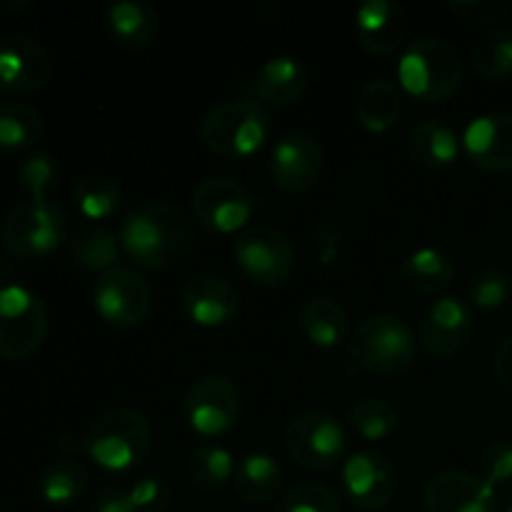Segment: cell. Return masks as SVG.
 I'll return each instance as SVG.
<instances>
[{
  "label": "cell",
  "mask_w": 512,
  "mask_h": 512,
  "mask_svg": "<svg viewBox=\"0 0 512 512\" xmlns=\"http://www.w3.org/2000/svg\"><path fill=\"white\" fill-rule=\"evenodd\" d=\"M120 243L143 268H173L193 250L195 218L175 203L140 205L120 223Z\"/></svg>",
  "instance_id": "cell-1"
},
{
  "label": "cell",
  "mask_w": 512,
  "mask_h": 512,
  "mask_svg": "<svg viewBox=\"0 0 512 512\" xmlns=\"http://www.w3.org/2000/svg\"><path fill=\"white\" fill-rule=\"evenodd\" d=\"M85 445L95 465L110 473H128L143 465L153 448L148 418L133 408H110L90 423Z\"/></svg>",
  "instance_id": "cell-2"
},
{
  "label": "cell",
  "mask_w": 512,
  "mask_h": 512,
  "mask_svg": "<svg viewBox=\"0 0 512 512\" xmlns=\"http://www.w3.org/2000/svg\"><path fill=\"white\" fill-rule=\"evenodd\" d=\"M398 80L413 98L443 103L463 83V58L448 40L423 35L405 48L398 63Z\"/></svg>",
  "instance_id": "cell-3"
},
{
  "label": "cell",
  "mask_w": 512,
  "mask_h": 512,
  "mask_svg": "<svg viewBox=\"0 0 512 512\" xmlns=\"http://www.w3.org/2000/svg\"><path fill=\"white\" fill-rule=\"evenodd\" d=\"M273 120L265 105L248 98H235L208 110L200 125V138L223 158H250L268 143Z\"/></svg>",
  "instance_id": "cell-4"
},
{
  "label": "cell",
  "mask_w": 512,
  "mask_h": 512,
  "mask_svg": "<svg viewBox=\"0 0 512 512\" xmlns=\"http://www.w3.org/2000/svg\"><path fill=\"white\" fill-rule=\"evenodd\" d=\"M350 355L368 373L398 378L413 368L415 335L400 315L373 313L350 338Z\"/></svg>",
  "instance_id": "cell-5"
},
{
  "label": "cell",
  "mask_w": 512,
  "mask_h": 512,
  "mask_svg": "<svg viewBox=\"0 0 512 512\" xmlns=\"http://www.w3.org/2000/svg\"><path fill=\"white\" fill-rule=\"evenodd\" d=\"M68 213L53 198H30L15 205L0 225V243L13 258L38 260L63 245Z\"/></svg>",
  "instance_id": "cell-6"
},
{
  "label": "cell",
  "mask_w": 512,
  "mask_h": 512,
  "mask_svg": "<svg viewBox=\"0 0 512 512\" xmlns=\"http://www.w3.org/2000/svg\"><path fill=\"white\" fill-rule=\"evenodd\" d=\"M48 335V308L38 293L23 285L0 288V358L8 363L28 360Z\"/></svg>",
  "instance_id": "cell-7"
},
{
  "label": "cell",
  "mask_w": 512,
  "mask_h": 512,
  "mask_svg": "<svg viewBox=\"0 0 512 512\" xmlns=\"http://www.w3.org/2000/svg\"><path fill=\"white\" fill-rule=\"evenodd\" d=\"M233 258L243 275L265 288H280L288 283L298 263L295 245L288 235L270 225L245 228L233 243Z\"/></svg>",
  "instance_id": "cell-8"
},
{
  "label": "cell",
  "mask_w": 512,
  "mask_h": 512,
  "mask_svg": "<svg viewBox=\"0 0 512 512\" xmlns=\"http://www.w3.org/2000/svg\"><path fill=\"white\" fill-rule=\"evenodd\" d=\"M283 445L290 460H295L300 468L328 470L343 460L348 450V433L333 415L305 410L288 423Z\"/></svg>",
  "instance_id": "cell-9"
},
{
  "label": "cell",
  "mask_w": 512,
  "mask_h": 512,
  "mask_svg": "<svg viewBox=\"0 0 512 512\" xmlns=\"http://www.w3.org/2000/svg\"><path fill=\"white\" fill-rule=\"evenodd\" d=\"M93 305L95 313L105 323L128 330L148 318L150 305H153V290L138 270L115 265L113 270L95 280Z\"/></svg>",
  "instance_id": "cell-10"
},
{
  "label": "cell",
  "mask_w": 512,
  "mask_h": 512,
  "mask_svg": "<svg viewBox=\"0 0 512 512\" xmlns=\"http://www.w3.org/2000/svg\"><path fill=\"white\" fill-rule=\"evenodd\" d=\"M190 213L195 223L210 233H235L245 228L255 213V198L240 180L215 175L193 190Z\"/></svg>",
  "instance_id": "cell-11"
},
{
  "label": "cell",
  "mask_w": 512,
  "mask_h": 512,
  "mask_svg": "<svg viewBox=\"0 0 512 512\" xmlns=\"http://www.w3.org/2000/svg\"><path fill=\"white\" fill-rule=\"evenodd\" d=\"M183 415L193 433L203 435V438H218L238 423V388L225 375H203L185 393Z\"/></svg>",
  "instance_id": "cell-12"
},
{
  "label": "cell",
  "mask_w": 512,
  "mask_h": 512,
  "mask_svg": "<svg viewBox=\"0 0 512 512\" xmlns=\"http://www.w3.org/2000/svg\"><path fill=\"white\" fill-rule=\"evenodd\" d=\"M53 60L40 40L25 33L0 38V93L33 95L48 85Z\"/></svg>",
  "instance_id": "cell-13"
},
{
  "label": "cell",
  "mask_w": 512,
  "mask_h": 512,
  "mask_svg": "<svg viewBox=\"0 0 512 512\" xmlns=\"http://www.w3.org/2000/svg\"><path fill=\"white\" fill-rule=\"evenodd\" d=\"M398 490V473L388 455L360 450L343 465V493L358 510H383Z\"/></svg>",
  "instance_id": "cell-14"
},
{
  "label": "cell",
  "mask_w": 512,
  "mask_h": 512,
  "mask_svg": "<svg viewBox=\"0 0 512 512\" xmlns=\"http://www.w3.org/2000/svg\"><path fill=\"white\" fill-rule=\"evenodd\" d=\"M475 330L473 305L463 298H440L425 310L420 320L418 338L420 345L428 350L433 358H453L468 348Z\"/></svg>",
  "instance_id": "cell-15"
},
{
  "label": "cell",
  "mask_w": 512,
  "mask_h": 512,
  "mask_svg": "<svg viewBox=\"0 0 512 512\" xmlns=\"http://www.w3.org/2000/svg\"><path fill=\"white\" fill-rule=\"evenodd\" d=\"M428 512H500V495L480 475L460 468L440 470L425 483Z\"/></svg>",
  "instance_id": "cell-16"
},
{
  "label": "cell",
  "mask_w": 512,
  "mask_h": 512,
  "mask_svg": "<svg viewBox=\"0 0 512 512\" xmlns=\"http://www.w3.org/2000/svg\"><path fill=\"white\" fill-rule=\"evenodd\" d=\"M270 178L285 193H305L323 173V148L303 130L283 135L270 150Z\"/></svg>",
  "instance_id": "cell-17"
},
{
  "label": "cell",
  "mask_w": 512,
  "mask_h": 512,
  "mask_svg": "<svg viewBox=\"0 0 512 512\" xmlns=\"http://www.w3.org/2000/svg\"><path fill=\"white\" fill-rule=\"evenodd\" d=\"M180 305L203 328L228 325L240 313V293L228 278L215 273L193 275L180 290Z\"/></svg>",
  "instance_id": "cell-18"
},
{
  "label": "cell",
  "mask_w": 512,
  "mask_h": 512,
  "mask_svg": "<svg viewBox=\"0 0 512 512\" xmlns=\"http://www.w3.org/2000/svg\"><path fill=\"white\" fill-rule=\"evenodd\" d=\"M463 150L470 163L483 173H508L512 170V113L478 115L465 128Z\"/></svg>",
  "instance_id": "cell-19"
},
{
  "label": "cell",
  "mask_w": 512,
  "mask_h": 512,
  "mask_svg": "<svg viewBox=\"0 0 512 512\" xmlns=\"http://www.w3.org/2000/svg\"><path fill=\"white\" fill-rule=\"evenodd\" d=\"M310 88V73L298 58L290 55H275L268 63L258 68V73L250 78L248 95L243 98L255 100L260 105H273V108H288L300 103Z\"/></svg>",
  "instance_id": "cell-20"
},
{
  "label": "cell",
  "mask_w": 512,
  "mask_h": 512,
  "mask_svg": "<svg viewBox=\"0 0 512 512\" xmlns=\"http://www.w3.org/2000/svg\"><path fill=\"white\" fill-rule=\"evenodd\" d=\"M408 13L390 0H368L355 13L358 43L373 55H393L408 38Z\"/></svg>",
  "instance_id": "cell-21"
},
{
  "label": "cell",
  "mask_w": 512,
  "mask_h": 512,
  "mask_svg": "<svg viewBox=\"0 0 512 512\" xmlns=\"http://www.w3.org/2000/svg\"><path fill=\"white\" fill-rule=\"evenodd\" d=\"M408 153L425 168H448L460 155V138L445 120H420L410 128Z\"/></svg>",
  "instance_id": "cell-22"
},
{
  "label": "cell",
  "mask_w": 512,
  "mask_h": 512,
  "mask_svg": "<svg viewBox=\"0 0 512 512\" xmlns=\"http://www.w3.org/2000/svg\"><path fill=\"white\" fill-rule=\"evenodd\" d=\"M235 490L250 505H268L283 490V468L268 453H250L235 468Z\"/></svg>",
  "instance_id": "cell-23"
},
{
  "label": "cell",
  "mask_w": 512,
  "mask_h": 512,
  "mask_svg": "<svg viewBox=\"0 0 512 512\" xmlns=\"http://www.w3.org/2000/svg\"><path fill=\"white\" fill-rule=\"evenodd\" d=\"M108 28L120 45L130 50H143L158 38L160 20L148 3L118 0L108 8Z\"/></svg>",
  "instance_id": "cell-24"
},
{
  "label": "cell",
  "mask_w": 512,
  "mask_h": 512,
  "mask_svg": "<svg viewBox=\"0 0 512 512\" xmlns=\"http://www.w3.org/2000/svg\"><path fill=\"white\" fill-rule=\"evenodd\" d=\"M455 265L448 255L435 248H420L408 255L400 268V280L413 293L433 298V295L445 293L453 285Z\"/></svg>",
  "instance_id": "cell-25"
},
{
  "label": "cell",
  "mask_w": 512,
  "mask_h": 512,
  "mask_svg": "<svg viewBox=\"0 0 512 512\" xmlns=\"http://www.w3.org/2000/svg\"><path fill=\"white\" fill-rule=\"evenodd\" d=\"M120 258V240L110 228L88 223L70 240V260L88 273H108Z\"/></svg>",
  "instance_id": "cell-26"
},
{
  "label": "cell",
  "mask_w": 512,
  "mask_h": 512,
  "mask_svg": "<svg viewBox=\"0 0 512 512\" xmlns=\"http://www.w3.org/2000/svg\"><path fill=\"white\" fill-rule=\"evenodd\" d=\"M300 328L318 348H338L348 335V313L333 298H310L300 308Z\"/></svg>",
  "instance_id": "cell-27"
},
{
  "label": "cell",
  "mask_w": 512,
  "mask_h": 512,
  "mask_svg": "<svg viewBox=\"0 0 512 512\" xmlns=\"http://www.w3.org/2000/svg\"><path fill=\"white\" fill-rule=\"evenodd\" d=\"M403 113V98L393 80L375 78L363 88L358 100V120L370 133H385L398 123Z\"/></svg>",
  "instance_id": "cell-28"
},
{
  "label": "cell",
  "mask_w": 512,
  "mask_h": 512,
  "mask_svg": "<svg viewBox=\"0 0 512 512\" xmlns=\"http://www.w3.org/2000/svg\"><path fill=\"white\" fill-rule=\"evenodd\" d=\"M88 490V470L75 458L53 460L38 478V493L53 508H65L80 500Z\"/></svg>",
  "instance_id": "cell-29"
},
{
  "label": "cell",
  "mask_w": 512,
  "mask_h": 512,
  "mask_svg": "<svg viewBox=\"0 0 512 512\" xmlns=\"http://www.w3.org/2000/svg\"><path fill=\"white\" fill-rule=\"evenodd\" d=\"M45 120L33 105L8 100L0 103V148L28 150L43 138Z\"/></svg>",
  "instance_id": "cell-30"
},
{
  "label": "cell",
  "mask_w": 512,
  "mask_h": 512,
  "mask_svg": "<svg viewBox=\"0 0 512 512\" xmlns=\"http://www.w3.org/2000/svg\"><path fill=\"white\" fill-rule=\"evenodd\" d=\"M75 208L88 220L113 218L123 205V190L113 178L103 173H88L75 183L73 188Z\"/></svg>",
  "instance_id": "cell-31"
},
{
  "label": "cell",
  "mask_w": 512,
  "mask_h": 512,
  "mask_svg": "<svg viewBox=\"0 0 512 512\" xmlns=\"http://www.w3.org/2000/svg\"><path fill=\"white\" fill-rule=\"evenodd\" d=\"M473 65L485 80L512 78V28L485 30L473 45Z\"/></svg>",
  "instance_id": "cell-32"
},
{
  "label": "cell",
  "mask_w": 512,
  "mask_h": 512,
  "mask_svg": "<svg viewBox=\"0 0 512 512\" xmlns=\"http://www.w3.org/2000/svg\"><path fill=\"white\" fill-rule=\"evenodd\" d=\"M235 460L220 445H198L188 458V478L200 490H213L223 488L228 480L235 478Z\"/></svg>",
  "instance_id": "cell-33"
},
{
  "label": "cell",
  "mask_w": 512,
  "mask_h": 512,
  "mask_svg": "<svg viewBox=\"0 0 512 512\" xmlns=\"http://www.w3.org/2000/svg\"><path fill=\"white\" fill-rule=\"evenodd\" d=\"M348 423L355 433L368 443H378V440L390 438L398 430L400 415L393 403L383 398H365L350 408Z\"/></svg>",
  "instance_id": "cell-34"
},
{
  "label": "cell",
  "mask_w": 512,
  "mask_h": 512,
  "mask_svg": "<svg viewBox=\"0 0 512 512\" xmlns=\"http://www.w3.org/2000/svg\"><path fill=\"white\" fill-rule=\"evenodd\" d=\"M18 183L30 198H50V193H53L60 183L58 160L50 153H45V150L25 155L18 165Z\"/></svg>",
  "instance_id": "cell-35"
},
{
  "label": "cell",
  "mask_w": 512,
  "mask_h": 512,
  "mask_svg": "<svg viewBox=\"0 0 512 512\" xmlns=\"http://www.w3.org/2000/svg\"><path fill=\"white\" fill-rule=\"evenodd\" d=\"M275 512H343L333 490L318 483H298L285 493Z\"/></svg>",
  "instance_id": "cell-36"
},
{
  "label": "cell",
  "mask_w": 512,
  "mask_h": 512,
  "mask_svg": "<svg viewBox=\"0 0 512 512\" xmlns=\"http://www.w3.org/2000/svg\"><path fill=\"white\" fill-rule=\"evenodd\" d=\"M510 293H512L510 278L503 273V270H495V268L478 270V273L470 278V285H468L470 305L480 310L500 308V305L510 298Z\"/></svg>",
  "instance_id": "cell-37"
},
{
  "label": "cell",
  "mask_w": 512,
  "mask_h": 512,
  "mask_svg": "<svg viewBox=\"0 0 512 512\" xmlns=\"http://www.w3.org/2000/svg\"><path fill=\"white\" fill-rule=\"evenodd\" d=\"M480 478L498 488L512 485V440H495L480 455Z\"/></svg>",
  "instance_id": "cell-38"
},
{
  "label": "cell",
  "mask_w": 512,
  "mask_h": 512,
  "mask_svg": "<svg viewBox=\"0 0 512 512\" xmlns=\"http://www.w3.org/2000/svg\"><path fill=\"white\" fill-rule=\"evenodd\" d=\"M450 10L463 23L490 25L503 20L512 10L510 0H450Z\"/></svg>",
  "instance_id": "cell-39"
},
{
  "label": "cell",
  "mask_w": 512,
  "mask_h": 512,
  "mask_svg": "<svg viewBox=\"0 0 512 512\" xmlns=\"http://www.w3.org/2000/svg\"><path fill=\"white\" fill-rule=\"evenodd\" d=\"M135 512H163L170 505V485L163 478H140L128 488Z\"/></svg>",
  "instance_id": "cell-40"
},
{
  "label": "cell",
  "mask_w": 512,
  "mask_h": 512,
  "mask_svg": "<svg viewBox=\"0 0 512 512\" xmlns=\"http://www.w3.org/2000/svg\"><path fill=\"white\" fill-rule=\"evenodd\" d=\"M313 245L318 250V258L323 265H330L340 255V248H343V233L335 223L330 220H323L318 228L313 230Z\"/></svg>",
  "instance_id": "cell-41"
},
{
  "label": "cell",
  "mask_w": 512,
  "mask_h": 512,
  "mask_svg": "<svg viewBox=\"0 0 512 512\" xmlns=\"http://www.w3.org/2000/svg\"><path fill=\"white\" fill-rule=\"evenodd\" d=\"M93 512H135V505L130 500L128 490L110 485V488L100 490V495L93 503Z\"/></svg>",
  "instance_id": "cell-42"
},
{
  "label": "cell",
  "mask_w": 512,
  "mask_h": 512,
  "mask_svg": "<svg viewBox=\"0 0 512 512\" xmlns=\"http://www.w3.org/2000/svg\"><path fill=\"white\" fill-rule=\"evenodd\" d=\"M495 378L503 385L505 393L512 395V333L500 343L495 353Z\"/></svg>",
  "instance_id": "cell-43"
},
{
  "label": "cell",
  "mask_w": 512,
  "mask_h": 512,
  "mask_svg": "<svg viewBox=\"0 0 512 512\" xmlns=\"http://www.w3.org/2000/svg\"><path fill=\"white\" fill-rule=\"evenodd\" d=\"M60 450L65 453V458H73V455L85 453V450H88V445H85V435L65 433L63 438H60Z\"/></svg>",
  "instance_id": "cell-44"
},
{
  "label": "cell",
  "mask_w": 512,
  "mask_h": 512,
  "mask_svg": "<svg viewBox=\"0 0 512 512\" xmlns=\"http://www.w3.org/2000/svg\"><path fill=\"white\" fill-rule=\"evenodd\" d=\"M13 275H15L13 260H10V253H8V250H5V245L0 243V288L10 285Z\"/></svg>",
  "instance_id": "cell-45"
},
{
  "label": "cell",
  "mask_w": 512,
  "mask_h": 512,
  "mask_svg": "<svg viewBox=\"0 0 512 512\" xmlns=\"http://www.w3.org/2000/svg\"><path fill=\"white\" fill-rule=\"evenodd\" d=\"M505 512H512V498H510V503H508V508H505Z\"/></svg>",
  "instance_id": "cell-46"
}]
</instances>
